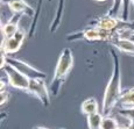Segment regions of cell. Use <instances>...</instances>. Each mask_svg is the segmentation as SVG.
<instances>
[{
	"label": "cell",
	"mask_w": 134,
	"mask_h": 129,
	"mask_svg": "<svg viewBox=\"0 0 134 129\" xmlns=\"http://www.w3.org/2000/svg\"><path fill=\"white\" fill-rule=\"evenodd\" d=\"M111 57L113 61V69L112 73L109 79V83L106 85V89L104 92L103 98V106H102V114L104 116H111L112 112L117 107L118 101L122 94L121 89V72H120V63L119 57L115 54L114 49L110 50Z\"/></svg>",
	"instance_id": "1"
},
{
	"label": "cell",
	"mask_w": 134,
	"mask_h": 129,
	"mask_svg": "<svg viewBox=\"0 0 134 129\" xmlns=\"http://www.w3.org/2000/svg\"><path fill=\"white\" fill-rule=\"evenodd\" d=\"M74 66V55L70 48H63L61 51L60 57H58L57 64H56L55 72H54L53 80L50 83L49 92L56 97L60 93V90L62 89V85L65 83L66 77L70 73L71 69Z\"/></svg>",
	"instance_id": "2"
},
{
	"label": "cell",
	"mask_w": 134,
	"mask_h": 129,
	"mask_svg": "<svg viewBox=\"0 0 134 129\" xmlns=\"http://www.w3.org/2000/svg\"><path fill=\"white\" fill-rule=\"evenodd\" d=\"M114 36V33L110 30L99 29V28L86 27L78 32H74L71 34L66 35V40L72 42V41L84 40L87 42H96V41H107L110 42Z\"/></svg>",
	"instance_id": "3"
},
{
	"label": "cell",
	"mask_w": 134,
	"mask_h": 129,
	"mask_svg": "<svg viewBox=\"0 0 134 129\" xmlns=\"http://www.w3.org/2000/svg\"><path fill=\"white\" fill-rule=\"evenodd\" d=\"M5 61H6L7 64H9L14 69H16L18 71L21 72L24 76H26L29 79H46V77H47V73H44V72L41 70H37L36 68L32 66L30 64H28L25 61L8 57V56H6Z\"/></svg>",
	"instance_id": "4"
},
{
	"label": "cell",
	"mask_w": 134,
	"mask_h": 129,
	"mask_svg": "<svg viewBox=\"0 0 134 129\" xmlns=\"http://www.w3.org/2000/svg\"><path fill=\"white\" fill-rule=\"evenodd\" d=\"M1 70L6 73L9 86H12L13 89L28 92V89H29V83H30L29 78H27V77L24 76L21 72H19L16 69H14L13 66H11L9 64H7V63L5 64L4 66H1Z\"/></svg>",
	"instance_id": "5"
},
{
	"label": "cell",
	"mask_w": 134,
	"mask_h": 129,
	"mask_svg": "<svg viewBox=\"0 0 134 129\" xmlns=\"http://www.w3.org/2000/svg\"><path fill=\"white\" fill-rule=\"evenodd\" d=\"M28 93L36 97L44 107L50 106V92L44 83V79H30Z\"/></svg>",
	"instance_id": "6"
},
{
	"label": "cell",
	"mask_w": 134,
	"mask_h": 129,
	"mask_svg": "<svg viewBox=\"0 0 134 129\" xmlns=\"http://www.w3.org/2000/svg\"><path fill=\"white\" fill-rule=\"evenodd\" d=\"M2 4H6L9 7L13 14H22L29 17L35 16V11L25 1V0H1Z\"/></svg>",
	"instance_id": "7"
},
{
	"label": "cell",
	"mask_w": 134,
	"mask_h": 129,
	"mask_svg": "<svg viewBox=\"0 0 134 129\" xmlns=\"http://www.w3.org/2000/svg\"><path fill=\"white\" fill-rule=\"evenodd\" d=\"M22 14H13L11 16V19L6 22L5 25L1 26V36L2 40L5 38H11L14 36V34L20 29L19 27V21L21 20Z\"/></svg>",
	"instance_id": "8"
},
{
	"label": "cell",
	"mask_w": 134,
	"mask_h": 129,
	"mask_svg": "<svg viewBox=\"0 0 134 129\" xmlns=\"http://www.w3.org/2000/svg\"><path fill=\"white\" fill-rule=\"evenodd\" d=\"M110 43L119 51L134 56V41L130 40V38H119L117 36H113Z\"/></svg>",
	"instance_id": "9"
},
{
	"label": "cell",
	"mask_w": 134,
	"mask_h": 129,
	"mask_svg": "<svg viewBox=\"0 0 134 129\" xmlns=\"http://www.w3.org/2000/svg\"><path fill=\"white\" fill-rule=\"evenodd\" d=\"M22 43L24 42H21L14 36L11 38H5L1 41V52H4L5 55H12L18 52L21 49Z\"/></svg>",
	"instance_id": "10"
},
{
	"label": "cell",
	"mask_w": 134,
	"mask_h": 129,
	"mask_svg": "<svg viewBox=\"0 0 134 129\" xmlns=\"http://www.w3.org/2000/svg\"><path fill=\"white\" fill-rule=\"evenodd\" d=\"M117 106L120 108H134V87L122 91Z\"/></svg>",
	"instance_id": "11"
},
{
	"label": "cell",
	"mask_w": 134,
	"mask_h": 129,
	"mask_svg": "<svg viewBox=\"0 0 134 129\" xmlns=\"http://www.w3.org/2000/svg\"><path fill=\"white\" fill-rule=\"evenodd\" d=\"M81 110L84 115L89 116L91 114H96V113H99V106H98V102L94 98H89V99L84 100L83 104L81 106Z\"/></svg>",
	"instance_id": "12"
},
{
	"label": "cell",
	"mask_w": 134,
	"mask_h": 129,
	"mask_svg": "<svg viewBox=\"0 0 134 129\" xmlns=\"http://www.w3.org/2000/svg\"><path fill=\"white\" fill-rule=\"evenodd\" d=\"M104 115L100 113H96V114H91L87 116V128L89 129H100Z\"/></svg>",
	"instance_id": "13"
},
{
	"label": "cell",
	"mask_w": 134,
	"mask_h": 129,
	"mask_svg": "<svg viewBox=\"0 0 134 129\" xmlns=\"http://www.w3.org/2000/svg\"><path fill=\"white\" fill-rule=\"evenodd\" d=\"M122 4L124 0H113V5L110 8V11L106 13L110 16L120 17L121 19V12H122Z\"/></svg>",
	"instance_id": "14"
},
{
	"label": "cell",
	"mask_w": 134,
	"mask_h": 129,
	"mask_svg": "<svg viewBox=\"0 0 134 129\" xmlns=\"http://www.w3.org/2000/svg\"><path fill=\"white\" fill-rule=\"evenodd\" d=\"M41 7H42V0H37V7H36V11H35V16L33 17V22H32V26L29 28V34L30 37L35 35V30H36V26H37V21H38V17H40V14H41Z\"/></svg>",
	"instance_id": "15"
},
{
	"label": "cell",
	"mask_w": 134,
	"mask_h": 129,
	"mask_svg": "<svg viewBox=\"0 0 134 129\" xmlns=\"http://www.w3.org/2000/svg\"><path fill=\"white\" fill-rule=\"evenodd\" d=\"M117 128H118V122L114 118L104 116L102 126H100V129H117Z\"/></svg>",
	"instance_id": "16"
},
{
	"label": "cell",
	"mask_w": 134,
	"mask_h": 129,
	"mask_svg": "<svg viewBox=\"0 0 134 129\" xmlns=\"http://www.w3.org/2000/svg\"><path fill=\"white\" fill-rule=\"evenodd\" d=\"M118 114L122 118H126L128 120H134V108H120L118 110Z\"/></svg>",
	"instance_id": "17"
},
{
	"label": "cell",
	"mask_w": 134,
	"mask_h": 129,
	"mask_svg": "<svg viewBox=\"0 0 134 129\" xmlns=\"http://www.w3.org/2000/svg\"><path fill=\"white\" fill-rule=\"evenodd\" d=\"M0 94H1V102H0V105H1V107H4L9 99V93L7 92V90H4V91H1Z\"/></svg>",
	"instance_id": "18"
},
{
	"label": "cell",
	"mask_w": 134,
	"mask_h": 129,
	"mask_svg": "<svg viewBox=\"0 0 134 129\" xmlns=\"http://www.w3.org/2000/svg\"><path fill=\"white\" fill-rule=\"evenodd\" d=\"M128 128L130 129H134V120H131L128 123Z\"/></svg>",
	"instance_id": "19"
},
{
	"label": "cell",
	"mask_w": 134,
	"mask_h": 129,
	"mask_svg": "<svg viewBox=\"0 0 134 129\" xmlns=\"http://www.w3.org/2000/svg\"><path fill=\"white\" fill-rule=\"evenodd\" d=\"M130 40L134 41V28H132V29H131V37H130Z\"/></svg>",
	"instance_id": "20"
},
{
	"label": "cell",
	"mask_w": 134,
	"mask_h": 129,
	"mask_svg": "<svg viewBox=\"0 0 134 129\" xmlns=\"http://www.w3.org/2000/svg\"><path fill=\"white\" fill-rule=\"evenodd\" d=\"M117 129H130V128H128V126H118Z\"/></svg>",
	"instance_id": "21"
},
{
	"label": "cell",
	"mask_w": 134,
	"mask_h": 129,
	"mask_svg": "<svg viewBox=\"0 0 134 129\" xmlns=\"http://www.w3.org/2000/svg\"><path fill=\"white\" fill-rule=\"evenodd\" d=\"M34 129H48V128H46V127H41V126H38V127H35ZM62 129H65V128H62Z\"/></svg>",
	"instance_id": "22"
},
{
	"label": "cell",
	"mask_w": 134,
	"mask_h": 129,
	"mask_svg": "<svg viewBox=\"0 0 134 129\" xmlns=\"http://www.w3.org/2000/svg\"><path fill=\"white\" fill-rule=\"evenodd\" d=\"M93 1H96V2H104V1H106V0H93Z\"/></svg>",
	"instance_id": "23"
},
{
	"label": "cell",
	"mask_w": 134,
	"mask_h": 129,
	"mask_svg": "<svg viewBox=\"0 0 134 129\" xmlns=\"http://www.w3.org/2000/svg\"><path fill=\"white\" fill-rule=\"evenodd\" d=\"M48 1H49V2H51V1H53V0H48Z\"/></svg>",
	"instance_id": "24"
}]
</instances>
